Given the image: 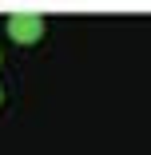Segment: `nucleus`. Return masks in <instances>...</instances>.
<instances>
[{
	"mask_svg": "<svg viewBox=\"0 0 151 155\" xmlns=\"http://www.w3.org/2000/svg\"><path fill=\"white\" fill-rule=\"evenodd\" d=\"M0 104H4V87H0Z\"/></svg>",
	"mask_w": 151,
	"mask_h": 155,
	"instance_id": "2",
	"label": "nucleus"
},
{
	"mask_svg": "<svg viewBox=\"0 0 151 155\" xmlns=\"http://www.w3.org/2000/svg\"><path fill=\"white\" fill-rule=\"evenodd\" d=\"M8 36L16 44H36L44 36V16L40 12H12L8 16Z\"/></svg>",
	"mask_w": 151,
	"mask_h": 155,
	"instance_id": "1",
	"label": "nucleus"
}]
</instances>
